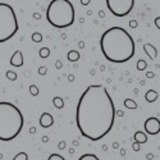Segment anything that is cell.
<instances>
[{
  "label": "cell",
  "mask_w": 160,
  "mask_h": 160,
  "mask_svg": "<svg viewBox=\"0 0 160 160\" xmlns=\"http://www.w3.org/2000/svg\"><path fill=\"white\" fill-rule=\"evenodd\" d=\"M115 109L108 90L102 85L88 86L79 98L76 122L82 136L99 141L112 131Z\"/></svg>",
  "instance_id": "1"
},
{
  "label": "cell",
  "mask_w": 160,
  "mask_h": 160,
  "mask_svg": "<svg viewBox=\"0 0 160 160\" xmlns=\"http://www.w3.org/2000/svg\"><path fill=\"white\" fill-rule=\"evenodd\" d=\"M100 46L106 60L112 63H126L135 55V41L132 36L118 26L101 35Z\"/></svg>",
  "instance_id": "2"
},
{
  "label": "cell",
  "mask_w": 160,
  "mask_h": 160,
  "mask_svg": "<svg viewBox=\"0 0 160 160\" xmlns=\"http://www.w3.org/2000/svg\"><path fill=\"white\" fill-rule=\"evenodd\" d=\"M24 119L21 110L14 104L0 101V140H14L23 128Z\"/></svg>",
  "instance_id": "3"
},
{
  "label": "cell",
  "mask_w": 160,
  "mask_h": 160,
  "mask_svg": "<svg viewBox=\"0 0 160 160\" xmlns=\"http://www.w3.org/2000/svg\"><path fill=\"white\" fill-rule=\"evenodd\" d=\"M48 22L57 28H67L74 22V8L69 0H51L46 10Z\"/></svg>",
  "instance_id": "4"
},
{
  "label": "cell",
  "mask_w": 160,
  "mask_h": 160,
  "mask_svg": "<svg viewBox=\"0 0 160 160\" xmlns=\"http://www.w3.org/2000/svg\"><path fill=\"white\" fill-rule=\"evenodd\" d=\"M18 31L16 12L9 4L0 3V42L8 41Z\"/></svg>",
  "instance_id": "5"
},
{
  "label": "cell",
  "mask_w": 160,
  "mask_h": 160,
  "mask_svg": "<svg viewBox=\"0 0 160 160\" xmlns=\"http://www.w3.org/2000/svg\"><path fill=\"white\" fill-rule=\"evenodd\" d=\"M135 5V0H106V7L115 17H126Z\"/></svg>",
  "instance_id": "6"
},
{
  "label": "cell",
  "mask_w": 160,
  "mask_h": 160,
  "mask_svg": "<svg viewBox=\"0 0 160 160\" xmlns=\"http://www.w3.org/2000/svg\"><path fill=\"white\" fill-rule=\"evenodd\" d=\"M145 129L149 135H158V133L160 132V121L158 118H154V117L146 119Z\"/></svg>",
  "instance_id": "7"
},
{
  "label": "cell",
  "mask_w": 160,
  "mask_h": 160,
  "mask_svg": "<svg viewBox=\"0 0 160 160\" xmlns=\"http://www.w3.org/2000/svg\"><path fill=\"white\" fill-rule=\"evenodd\" d=\"M54 124V118L50 113H44L41 117H40V126L42 128H49Z\"/></svg>",
  "instance_id": "8"
},
{
  "label": "cell",
  "mask_w": 160,
  "mask_h": 160,
  "mask_svg": "<svg viewBox=\"0 0 160 160\" xmlns=\"http://www.w3.org/2000/svg\"><path fill=\"white\" fill-rule=\"evenodd\" d=\"M10 64L13 67H22L23 65V54L21 50H17L13 57L10 58Z\"/></svg>",
  "instance_id": "9"
},
{
  "label": "cell",
  "mask_w": 160,
  "mask_h": 160,
  "mask_svg": "<svg viewBox=\"0 0 160 160\" xmlns=\"http://www.w3.org/2000/svg\"><path fill=\"white\" fill-rule=\"evenodd\" d=\"M143 50H145L146 54L150 57L151 60H155V59H156L158 50H156V48H155L154 45H151V44H145V45H143Z\"/></svg>",
  "instance_id": "10"
},
{
  "label": "cell",
  "mask_w": 160,
  "mask_h": 160,
  "mask_svg": "<svg viewBox=\"0 0 160 160\" xmlns=\"http://www.w3.org/2000/svg\"><path fill=\"white\" fill-rule=\"evenodd\" d=\"M135 141L138 142V143H146L148 142V136H146L145 132L138 131V132L135 133Z\"/></svg>",
  "instance_id": "11"
},
{
  "label": "cell",
  "mask_w": 160,
  "mask_h": 160,
  "mask_svg": "<svg viewBox=\"0 0 160 160\" xmlns=\"http://www.w3.org/2000/svg\"><path fill=\"white\" fill-rule=\"evenodd\" d=\"M145 99H146V101H148V102H154L158 99V92L154 91V90H149L148 92H146Z\"/></svg>",
  "instance_id": "12"
},
{
  "label": "cell",
  "mask_w": 160,
  "mask_h": 160,
  "mask_svg": "<svg viewBox=\"0 0 160 160\" xmlns=\"http://www.w3.org/2000/svg\"><path fill=\"white\" fill-rule=\"evenodd\" d=\"M78 59H79V52H78V51L71 50V51L68 52V60H71V62H77Z\"/></svg>",
  "instance_id": "13"
},
{
  "label": "cell",
  "mask_w": 160,
  "mask_h": 160,
  "mask_svg": "<svg viewBox=\"0 0 160 160\" xmlns=\"http://www.w3.org/2000/svg\"><path fill=\"white\" fill-rule=\"evenodd\" d=\"M124 106H126V108H128V109H136L137 108V104H136V101H133L132 99H126Z\"/></svg>",
  "instance_id": "14"
},
{
  "label": "cell",
  "mask_w": 160,
  "mask_h": 160,
  "mask_svg": "<svg viewBox=\"0 0 160 160\" xmlns=\"http://www.w3.org/2000/svg\"><path fill=\"white\" fill-rule=\"evenodd\" d=\"M78 160H100L96 155H94V154H85V155H82L81 158H79Z\"/></svg>",
  "instance_id": "15"
},
{
  "label": "cell",
  "mask_w": 160,
  "mask_h": 160,
  "mask_svg": "<svg viewBox=\"0 0 160 160\" xmlns=\"http://www.w3.org/2000/svg\"><path fill=\"white\" fill-rule=\"evenodd\" d=\"M52 102H54V105L57 106L58 109H62L63 106H64V101H63V99L62 98H54V100H52Z\"/></svg>",
  "instance_id": "16"
},
{
  "label": "cell",
  "mask_w": 160,
  "mask_h": 160,
  "mask_svg": "<svg viewBox=\"0 0 160 160\" xmlns=\"http://www.w3.org/2000/svg\"><path fill=\"white\" fill-rule=\"evenodd\" d=\"M13 160H28V155L26 152H19L13 158Z\"/></svg>",
  "instance_id": "17"
},
{
  "label": "cell",
  "mask_w": 160,
  "mask_h": 160,
  "mask_svg": "<svg viewBox=\"0 0 160 160\" xmlns=\"http://www.w3.org/2000/svg\"><path fill=\"white\" fill-rule=\"evenodd\" d=\"M49 55H50V50L48 48L40 49V57H41V58H48Z\"/></svg>",
  "instance_id": "18"
},
{
  "label": "cell",
  "mask_w": 160,
  "mask_h": 160,
  "mask_svg": "<svg viewBox=\"0 0 160 160\" xmlns=\"http://www.w3.org/2000/svg\"><path fill=\"white\" fill-rule=\"evenodd\" d=\"M146 67H148V64H146L145 60H138V62H137V69H138V71H145Z\"/></svg>",
  "instance_id": "19"
},
{
  "label": "cell",
  "mask_w": 160,
  "mask_h": 160,
  "mask_svg": "<svg viewBox=\"0 0 160 160\" xmlns=\"http://www.w3.org/2000/svg\"><path fill=\"white\" fill-rule=\"evenodd\" d=\"M48 160H65V159L62 155H59V154H51Z\"/></svg>",
  "instance_id": "20"
},
{
  "label": "cell",
  "mask_w": 160,
  "mask_h": 160,
  "mask_svg": "<svg viewBox=\"0 0 160 160\" xmlns=\"http://www.w3.org/2000/svg\"><path fill=\"white\" fill-rule=\"evenodd\" d=\"M32 40H33V41H36V42H40V41L42 40L41 33H33V35H32Z\"/></svg>",
  "instance_id": "21"
},
{
  "label": "cell",
  "mask_w": 160,
  "mask_h": 160,
  "mask_svg": "<svg viewBox=\"0 0 160 160\" xmlns=\"http://www.w3.org/2000/svg\"><path fill=\"white\" fill-rule=\"evenodd\" d=\"M30 91H31V94L33 95V96H36V95H38V90H37V87L36 86H30Z\"/></svg>",
  "instance_id": "22"
},
{
  "label": "cell",
  "mask_w": 160,
  "mask_h": 160,
  "mask_svg": "<svg viewBox=\"0 0 160 160\" xmlns=\"http://www.w3.org/2000/svg\"><path fill=\"white\" fill-rule=\"evenodd\" d=\"M7 77H8L9 79H12V81H14V79L17 78V74H16L14 72H13V73H12V72H7Z\"/></svg>",
  "instance_id": "23"
},
{
  "label": "cell",
  "mask_w": 160,
  "mask_h": 160,
  "mask_svg": "<svg viewBox=\"0 0 160 160\" xmlns=\"http://www.w3.org/2000/svg\"><path fill=\"white\" fill-rule=\"evenodd\" d=\"M132 148H133V150H135V151H138V150H140V143H138V142H135Z\"/></svg>",
  "instance_id": "24"
},
{
  "label": "cell",
  "mask_w": 160,
  "mask_h": 160,
  "mask_svg": "<svg viewBox=\"0 0 160 160\" xmlns=\"http://www.w3.org/2000/svg\"><path fill=\"white\" fill-rule=\"evenodd\" d=\"M155 26H156V27L160 30V17H158V18L155 19Z\"/></svg>",
  "instance_id": "25"
},
{
  "label": "cell",
  "mask_w": 160,
  "mask_h": 160,
  "mask_svg": "<svg viewBox=\"0 0 160 160\" xmlns=\"http://www.w3.org/2000/svg\"><path fill=\"white\" fill-rule=\"evenodd\" d=\"M129 26H131L132 28H133V27H137V22H136V21H131V22H129Z\"/></svg>",
  "instance_id": "26"
},
{
  "label": "cell",
  "mask_w": 160,
  "mask_h": 160,
  "mask_svg": "<svg viewBox=\"0 0 160 160\" xmlns=\"http://www.w3.org/2000/svg\"><path fill=\"white\" fill-rule=\"evenodd\" d=\"M90 2H91V0H81V3H82L83 5H87Z\"/></svg>",
  "instance_id": "27"
},
{
  "label": "cell",
  "mask_w": 160,
  "mask_h": 160,
  "mask_svg": "<svg viewBox=\"0 0 160 160\" xmlns=\"http://www.w3.org/2000/svg\"><path fill=\"white\" fill-rule=\"evenodd\" d=\"M45 72H46L45 68H40V73H41V74H45Z\"/></svg>",
  "instance_id": "28"
}]
</instances>
